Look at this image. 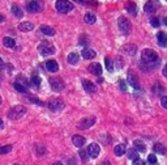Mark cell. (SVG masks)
<instances>
[{
    "mask_svg": "<svg viewBox=\"0 0 167 165\" xmlns=\"http://www.w3.org/2000/svg\"><path fill=\"white\" fill-rule=\"evenodd\" d=\"M141 60L144 64L149 66V67H153L157 66L158 63H159V57H158V54L156 53L154 50L152 49H145L144 51H142L141 54Z\"/></svg>",
    "mask_w": 167,
    "mask_h": 165,
    "instance_id": "cell-1",
    "label": "cell"
},
{
    "mask_svg": "<svg viewBox=\"0 0 167 165\" xmlns=\"http://www.w3.org/2000/svg\"><path fill=\"white\" fill-rule=\"evenodd\" d=\"M26 113V109H25V106H21V105H17V106H13L9 112H8V118L9 119H18V118H21L24 114Z\"/></svg>",
    "mask_w": 167,
    "mask_h": 165,
    "instance_id": "cell-2",
    "label": "cell"
},
{
    "mask_svg": "<svg viewBox=\"0 0 167 165\" xmlns=\"http://www.w3.org/2000/svg\"><path fill=\"white\" fill-rule=\"evenodd\" d=\"M55 7H56L58 12H60V13H68V12L73 9V4L68 2V0H58Z\"/></svg>",
    "mask_w": 167,
    "mask_h": 165,
    "instance_id": "cell-3",
    "label": "cell"
},
{
    "mask_svg": "<svg viewBox=\"0 0 167 165\" xmlns=\"http://www.w3.org/2000/svg\"><path fill=\"white\" fill-rule=\"evenodd\" d=\"M118 25H119V29H120V31L123 34H128L131 31V29H132V24H131L129 20L125 18V17H119Z\"/></svg>",
    "mask_w": 167,
    "mask_h": 165,
    "instance_id": "cell-4",
    "label": "cell"
},
{
    "mask_svg": "<svg viewBox=\"0 0 167 165\" xmlns=\"http://www.w3.org/2000/svg\"><path fill=\"white\" fill-rule=\"evenodd\" d=\"M43 8V3L41 0H31L26 4V9L31 12V13H37V12H41Z\"/></svg>",
    "mask_w": 167,
    "mask_h": 165,
    "instance_id": "cell-5",
    "label": "cell"
},
{
    "mask_svg": "<svg viewBox=\"0 0 167 165\" xmlns=\"http://www.w3.org/2000/svg\"><path fill=\"white\" fill-rule=\"evenodd\" d=\"M38 50H39V53H41L42 55H51V54H54L55 53V47L52 46V45H50L47 41H45V42H42L41 45L38 46Z\"/></svg>",
    "mask_w": 167,
    "mask_h": 165,
    "instance_id": "cell-6",
    "label": "cell"
},
{
    "mask_svg": "<svg viewBox=\"0 0 167 165\" xmlns=\"http://www.w3.org/2000/svg\"><path fill=\"white\" fill-rule=\"evenodd\" d=\"M49 108L51 112H60V110L64 108V102L60 98H55V100H51L49 102Z\"/></svg>",
    "mask_w": 167,
    "mask_h": 165,
    "instance_id": "cell-7",
    "label": "cell"
},
{
    "mask_svg": "<svg viewBox=\"0 0 167 165\" xmlns=\"http://www.w3.org/2000/svg\"><path fill=\"white\" fill-rule=\"evenodd\" d=\"M50 85H51V88H52V90H55V92H61L63 88H64V82H63V80H60L59 77L50 79Z\"/></svg>",
    "mask_w": 167,
    "mask_h": 165,
    "instance_id": "cell-8",
    "label": "cell"
},
{
    "mask_svg": "<svg viewBox=\"0 0 167 165\" xmlns=\"http://www.w3.org/2000/svg\"><path fill=\"white\" fill-rule=\"evenodd\" d=\"M95 118L94 117H89V118H84L82 121H80V123H78V128L80 130H86V128H89L91 127L94 123H95Z\"/></svg>",
    "mask_w": 167,
    "mask_h": 165,
    "instance_id": "cell-9",
    "label": "cell"
},
{
    "mask_svg": "<svg viewBox=\"0 0 167 165\" xmlns=\"http://www.w3.org/2000/svg\"><path fill=\"white\" fill-rule=\"evenodd\" d=\"M87 155H89L90 157H98L99 156V152H101V148H99V145L97 143H93V144H90L89 147H87Z\"/></svg>",
    "mask_w": 167,
    "mask_h": 165,
    "instance_id": "cell-10",
    "label": "cell"
},
{
    "mask_svg": "<svg viewBox=\"0 0 167 165\" xmlns=\"http://www.w3.org/2000/svg\"><path fill=\"white\" fill-rule=\"evenodd\" d=\"M157 8H158V2H156V0H149L148 3L145 4V7H144V11L146 12V13H154V12L157 11Z\"/></svg>",
    "mask_w": 167,
    "mask_h": 165,
    "instance_id": "cell-11",
    "label": "cell"
},
{
    "mask_svg": "<svg viewBox=\"0 0 167 165\" xmlns=\"http://www.w3.org/2000/svg\"><path fill=\"white\" fill-rule=\"evenodd\" d=\"M87 70H89L90 73L95 75V76H101L102 75V66L99 64V63H91V64H89V67H87Z\"/></svg>",
    "mask_w": 167,
    "mask_h": 165,
    "instance_id": "cell-12",
    "label": "cell"
},
{
    "mask_svg": "<svg viewBox=\"0 0 167 165\" xmlns=\"http://www.w3.org/2000/svg\"><path fill=\"white\" fill-rule=\"evenodd\" d=\"M82 86H84V89H85L87 93H94L95 90H97V88H95V85L93 84V82L86 80V79H84V80H82Z\"/></svg>",
    "mask_w": 167,
    "mask_h": 165,
    "instance_id": "cell-13",
    "label": "cell"
},
{
    "mask_svg": "<svg viewBox=\"0 0 167 165\" xmlns=\"http://www.w3.org/2000/svg\"><path fill=\"white\" fill-rule=\"evenodd\" d=\"M157 39H158L159 46H163V47L167 46V33H166V31H158Z\"/></svg>",
    "mask_w": 167,
    "mask_h": 165,
    "instance_id": "cell-14",
    "label": "cell"
},
{
    "mask_svg": "<svg viewBox=\"0 0 167 165\" xmlns=\"http://www.w3.org/2000/svg\"><path fill=\"white\" fill-rule=\"evenodd\" d=\"M46 68L47 71H50V72H56V71L59 70V64L56 60H47L46 62Z\"/></svg>",
    "mask_w": 167,
    "mask_h": 165,
    "instance_id": "cell-15",
    "label": "cell"
},
{
    "mask_svg": "<svg viewBox=\"0 0 167 165\" xmlns=\"http://www.w3.org/2000/svg\"><path fill=\"white\" fill-rule=\"evenodd\" d=\"M82 58L84 59H94L95 55H97V53L93 50V49H82Z\"/></svg>",
    "mask_w": 167,
    "mask_h": 165,
    "instance_id": "cell-16",
    "label": "cell"
},
{
    "mask_svg": "<svg viewBox=\"0 0 167 165\" xmlns=\"http://www.w3.org/2000/svg\"><path fill=\"white\" fill-rule=\"evenodd\" d=\"M33 24H31L30 21H24V22H21V24H20V25H18V30L20 31H25V33H26V31H31V30H33Z\"/></svg>",
    "mask_w": 167,
    "mask_h": 165,
    "instance_id": "cell-17",
    "label": "cell"
},
{
    "mask_svg": "<svg viewBox=\"0 0 167 165\" xmlns=\"http://www.w3.org/2000/svg\"><path fill=\"white\" fill-rule=\"evenodd\" d=\"M72 141H73V144L76 145V147H78V148H81V147H84V144H85V138L84 136H80V135H74L73 138H72Z\"/></svg>",
    "mask_w": 167,
    "mask_h": 165,
    "instance_id": "cell-18",
    "label": "cell"
},
{
    "mask_svg": "<svg viewBox=\"0 0 167 165\" xmlns=\"http://www.w3.org/2000/svg\"><path fill=\"white\" fill-rule=\"evenodd\" d=\"M128 81H129V84L132 85L134 89H137V90L140 89V84H138V80H137V77L134 76L133 73H131V72L128 73Z\"/></svg>",
    "mask_w": 167,
    "mask_h": 165,
    "instance_id": "cell-19",
    "label": "cell"
},
{
    "mask_svg": "<svg viewBox=\"0 0 167 165\" xmlns=\"http://www.w3.org/2000/svg\"><path fill=\"white\" fill-rule=\"evenodd\" d=\"M123 51L128 55H134L137 53V47L136 45H125V46H123Z\"/></svg>",
    "mask_w": 167,
    "mask_h": 165,
    "instance_id": "cell-20",
    "label": "cell"
},
{
    "mask_svg": "<svg viewBox=\"0 0 167 165\" xmlns=\"http://www.w3.org/2000/svg\"><path fill=\"white\" fill-rule=\"evenodd\" d=\"M154 152H156V153H161V155H166V153H167V148L165 147V144L156 143V144H154Z\"/></svg>",
    "mask_w": 167,
    "mask_h": 165,
    "instance_id": "cell-21",
    "label": "cell"
},
{
    "mask_svg": "<svg viewBox=\"0 0 167 165\" xmlns=\"http://www.w3.org/2000/svg\"><path fill=\"white\" fill-rule=\"evenodd\" d=\"M127 11H128L132 16H136L137 15V5H136V3H133V2H128V3H127Z\"/></svg>",
    "mask_w": 167,
    "mask_h": 165,
    "instance_id": "cell-22",
    "label": "cell"
},
{
    "mask_svg": "<svg viewBox=\"0 0 167 165\" xmlns=\"http://www.w3.org/2000/svg\"><path fill=\"white\" fill-rule=\"evenodd\" d=\"M41 31L46 35H54L55 34V29L49 26V25H41Z\"/></svg>",
    "mask_w": 167,
    "mask_h": 165,
    "instance_id": "cell-23",
    "label": "cell"
},
{
    "mask_svg": "<svg viewBox=\"0 0 167 165\" xmlns=\"http://www.w3.org/2000/svg\"><path fill=\"white\" fill-rule=\"evenodd\" d=\"M114 152H115V155H116V156H123V155L125 153V145H124V144H118V145H115Z\"/></svg>",
    "mask_w": 167,
    "mask_h": 165,
    "instance_id": "cell-24",
    "label": "cell"
},
{
    "mask_svg": "<svg viewBox=\"0 0 167 165\" xmlns=\"http://www.w3.org/2000/svg\"><path fill=\"white\" fill-rule=\"evenodd\" d=\"M3 43H4V46H5V47H9V49H12V47L16 46L14 39L11 38V37H4V38H3Z\"/></svg>",
    "mask_w": 167,
    "mask_h": 165,
    "instance_id": "cell-25",
    "label": "cell"
},
{
    "mask_svg": "<svg viewBox=\"0 0 167 165\" xmlns=\"http://www.w3.org/2000/svg\"><path fill=\"white\" fill-rule=\"evenodd\" d=\"M134 149H136L137 152H145L146 151V147H145V144L142 143L141 140H134Z\"/></svg>",
    "mask_w": 167,
    "mask_h": 165,
    "instance_id": "cell-26",
    "label": "cell"
},
{
    "mask_svg": "<svg viewBox=\"0 0 167 165\" xmlns=\"http://www.w3.org/2000/svg\"><path fill=\"white\" fill-rule=\"evenodd\" d=\"M68 63L69 64H77V62H78V55L77 53H69L68 54Z\"/></svg>",
    "mask_w": 167,
    "mask_h": 165,
    "instance_id": "cell-27",
    "label": "cell"
},
{
    "mask_svg": "<svg viewBox=\"0 0 167 165\" xmlns=\"http://www.w3.org/2000/svg\"><path fill=\"white\" fill-rule=\"evenodd\" d=\"M11 9H12V13H13L14 16H16V17H20V18H21L22 17V11H21V8H20L18 5H16V4H13V5H12V8H11Z\"/></svg>",
    "mask_w": 167,
    "mask_h": 165,
    "instance_id": "cell-28",
    "label": "cell"
},
{
    "mask_svg": "<svg viewBox=\"0 0 167 165\" xmlns=\"http://www.w3.org/2000/svg\"><path fill=\"white\" fill-rule=\"evenodd\" d=\"M84 18H85V21H86L87 24H94V22H95V20H97V18H95V15H94V13H91V12H87Z\"/></svg>",
    "mask_w": 167,
    "mask_h": 165,
    "instance_id": "cell-29",
    "label": "cell"
},
{
    "mask_svg": "<svg viewBox=\"0 0 167 165\" xmlns=\"http://www.w3.org/2000/svg\"><path fill=\"white\" fill-rule=\"evenodd\" d=\"M31 85H34L35 88H38V86L41 85V77H39L37 73H34L33 76H31Z\"/></svg>",
    "mask_w": 167,
    "mask_h": 165,
    "instance_id": "cell-30",
    "label": "cell"
},
{
    "mask_svg": "<svg viewBox=\"0 0 167 165\" xmlns=\"http://www.w3.org/2000/svg\"><path fill=\"white\" fill-rule=\"evenodd\" d=\"M105 63H106V68H107V71H114V62H112V59H111L110 57H107V58H105Z\"/></svg>",
    "mask_w": 167,
    "mask_h": 165,
    "instance_id": "cell-31",
    "label": "cell"
},
{
    "mask_svg": "<svg viewBox=\"0 0 167 165\" xmlns=\"http://www.w3.org/2000/svg\"><path fill=\"white\" fill-rule=\"evenodd\" d=\"M128 157H129L131 160H133V161L137 160V159H138V152H137L134 148H131L129 151H128Z\"/></svg>",
    "mask_w": 167,
    "mask_h": 165,
    "instance_id": "cell-32",
    "label": "cell"
},
{
    "mask_svg": "<svg viewBox=\"0 0 167 165\" xmlns=\"http://www.w3.org/2000/svg\"><path fill=\"white\" fill-rule=\"evenodd\" d=\"M14 88H16V90H17V92H20V93H26V92H27V88H25V86L21 85V84H18L17 81L14 82Z\"/></svg>",
    "mask_w": 167,
    "mask_h": 165,
    "instance_id": "cell-33",
    "label": "cell"
},
{
    "mask_svg": "<svg viewBox=\"0 0 167 165\" xmlns=\"http://www.w3.org/2000/svg\"><path fill=\"white\" fill-rule=\"evenodd\" d=\"M12 151V145H4V147H0V153L2 155H7Z\"/></svg>",
    "mask_w": 167,
    "mask_h": 165,
    "instance_id": "cell-34",
    "label": "cell"
},
{
    "mask_svg": "<svg viewBox=\"0 0 167 165\" xmlns=\"http://www.w3.org/2000/svg\"><path fill=\"white\" fill-rule=\"evenodd\" d=\"M17 82H18V84H21V85H24L25 88H27V85H29V81H27L24 76H18L17 77Z\"/></svg>",
    "mask_w": 167,
    "mask_h": 165,
    "instance_id": "cell-35",
    "label": "cell"
},
{
    "mask_svg": "<svg viewBox=\"0 0 167 165\" xmlns=\"http://www.w3.org/2000/svg\"><path fill=\"white\" fill-rule=\"evenodd\" d=\"M148 161H149V164L150 165H157V157H156V155H149L148 156Z\"/></svg>",
    "mask_w": 167,
    "mask_h": 165,
    "instance_id": "cell-36",
    "label": "cell"
},
{
    "mask_svg": "<svg viewBox=\"0 0 167 165\" xmlns=\"http://www.w3.org/2000/svg\"><path fill=\"white\" fill-rule=\"evenodd\" d=\"M150 22H152V25H153L154 28H159V25H161V21H159V20H158L157 17H152Z\"/></svg>",
    "mask_w": 167,
    "mask_h": 165,
    "instance_id": "cell-37",
    "label": "cell"
},
{
    "mask_svg": "<svg viewBox=\"0 0 167 165\" xmlns=\"http://www.w3.org/2000/svg\"><path fill=\"white\" fill-rule=\"evenodd\" d=\"M78 153H80L81 159H82V160H85V161L87 160V157H89V155H87V152H86V151H80Z\"/></svg>",
    "mask_w": 167,
    "mask_h": 165,
    "instance_id": "cell-38",
    "label": "cell"
},
{
    "mask_svg": "<svg viewBox=\"0 0 167 165\" xmlns=\"http://www.w3.org/2000/svg\"><path fill=\"white\" fill-rule=\"evenodd\" d=\"M161 105L163 106L165 109H167V96H163L161 98Z\"/></svg>",
    "mask_w": 167,
    "mask_h": 165,
    "instance_id": "cell-39",
    "label": "cell"
},
{
    "mask_svg": "<svg viewBox=\"0 0 167 165\" xmlns=\"http://www.w3.org/2000/svg\"><path fill=\"white\" fill-rule=\"evenodd\" d=\"M120 89L123 90V92H125V90H127V85H125L124 80H120Z\"/></svg>",
    "mask_w": 167,
    "mask_h": 165,
    "instance_id": "cell-40",
    "label": "cell"
},
{
    "mask_svg": "<svg viewBox=\"0 0 167 165\" xmlns=\"http://www.w3.org/2000/svg\"><path fill=\"white\" fill-rule=\"evenodd\" d=\"M133 165H145V161H142L140 159H137V160H134L133 161Z\"/></svg>",
    "mask_w": 167,
    "mask_h": 165,
    "instance_id": "cell-41",
    "label": "cell"
},
{
    "mask_svg": "<svg viewBox=\"0 0 167 165\" xmlns=\"http://www.w3.org/2000/svg\"><path fill=\"white\" fill-rule=\"evenodd\" d=\"M84 38H87V37H86V35H82L81 39H80V43H81V45H84V43L87 45V42H89V41H87V39H84Z\"/></svg>",
    "mask_w": 167,
    "mask_h": 165,
    "instance_id": "cell-42",
    "label": "cell"
},
{
    "mask_svg": "<svg viewBox=\"0 0 167 165\" xmlns=\"http://www.w3.org/2000/svg\"><path fill=\"white\" fill-rule=\"evenodd\" d=\"M74 2H77V3H91L90 0H74Z\"/></svg>",
    "mask_w": 167,
    "mask_h": 165,
    "instance_id": "cell-43",
    "label": "cell"
},
{
    "mask_svg": "<svg viewBox=\"0 0 167 165\" xmlns=\"http://www.w3.org/2000/svg\"><path fill=\"white\" fill-rule=\"evenodd\" d=\"M163 75H165V77H167V64L163 67Z\"/></svg>",
    "mask_w": 167,
    "mask_h": 165,
    "instance_id": "cell-44",
    "label": "cell"
},
{
    "mask_svg": "<svg viewBox=\"0 0 167 165\" xmlns=\"http://www.w3.org/2000/svg\"><path fill=\"white\" fill-rule=\"evenodd\" d=\"M3 67H4V62H3V59L0 58V68H3Z\"/></svg>",
    "mask_w": 167,
    "mask_h": 165,
    "instance_id": "cell-45",
    "label": "cell"
},
{
    "mask_svg": "<svg viewBox=\"0 0 167 165\" xmlns=\"http://www.w3.org/2000/svg\"><path fill=\"white\" fill-rule=\"evenodd\" d=\"M4 20H5V17H4V16H3V15H0V22H3V21H4Z\"/></svg>",
    "mask_w": 167,
    "mask_h": 165,
    "instance_id": "cell-46",
    "label": "cell"
},
{
    "mask_svg": "<svg viewBox=\"0 0 167 165\" xmlns=\"http://www.w3.org/2000/svg\"><path fill=\"white\" fill-rule=\"evenodd\" d=\"M2 127H3V121L0 119V128H2Z\"/></svg>",
    "mask_w": 167,
    "mask_h": 165,
    "instance_id": "cell-47",
    "label": "cell"
},
{
    "mask_svg": "<svg viewBox=\"0 0 167 165\" xmlns=\"http://www.w3.org/2000/svg\"><path fill=\"white\" fill-rule=\"evenodd\" d=\"M54 165H63V164H61V163H55Z\"/></svg>",
    "mask_w": 167,
    "mask_h": 165,
    "instance_id": "cell-48",
    "label": "cell"
},
{
    "mask_svg": "<svg viewBox=\"0 0 167 165\" xmlns=\"http://www.w3.org/2000/svg\"><path fill=\"white\" fill-rule=\"evenodd\" d=\"M165 25L167 26V18H165Z\"/></svg>",
    "mask_w": 167,
    "mask_h": 165,
    "instance_id": "cell-49",
    "label": "cell"
},
{
    "mask_svg": "<svg viewBox=\"0 0 167 165\" xmlns=\"http://www.w3.org/2000/svg\"><path fill=\"white\" fill-rule=\"evenodd\" d=\"M0 105H2V97H0Z\"/></svg>",
    "mask_w": 167,
    "mask_h": 165,
    "instance_id": "cell-50",
    "label": "cell"
},
{
    "mask_svg": "<svg viewBox=\"0 0 167 165\" xmlns=\"http://www.w3.org/2000/svg\"><path fill=\"white\" fill-rule=\"evenodd\" d=\"M13 165H18V164H13Z\"/></svg>",
    "mask_w": 167,
    "mask_h": 165,
    "instance_id": "cell-51",
    "label": "cell"
}]
</instances>
